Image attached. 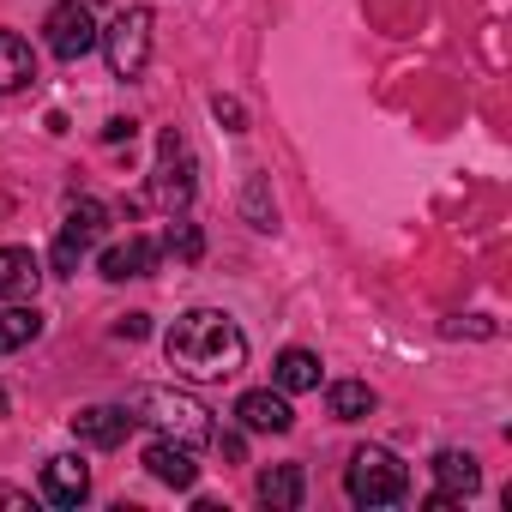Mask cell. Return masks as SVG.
Masks as SVG:
<instances>
[{"label": "cell", "instance_id": "ac0fdd59", "mask_svg": "<svg viewBox=\"0 0 512 512\" xmlns=\"http://www.w3.org/2000/svg\"><path fill=\"white\" fill-rule=\"evenodd\" d=\"M43 338V314L37 308H0V356H13V350H25V344H37Z\"/></svg>", "mask_w": 512, "mask_h": 512}, {"label": "cell", "instance_id": "cb8c5ba5", "mask_svg": "<svg viewBox=\"0 0 512 512\" xmlns=\"http://www.w3.org/2000/svg\"><path fill=\"white\" fill-rule=\"evenodd\" d=\"M103 145H133V121H127V115H115V121L103 127Z\"/></svg>", "mask_w": 512, "mask_h": 512}, {"label": "cell", "instance_id": "4fadbf2b", "mask_svg": "<svg viewBox=\"0 0 512 512\" xmlns=\"http://www.w3.org/2000/svg\"><path fill=\"white\" fill-rule=\"evenodd\" d=\"M151 272H157V241H151V235H127V241L103 247V278H109V284L151 278Z\"/></svg>", "mask_w": 512, "mask_h": 512}, {"label": "cell", "instance_id": "9c48e42d", "mask_svg": "<svg viewBox=\"0 0 512 512\" xmlns=\"http://www.w3.org/2000/svg\"><path fill=\"white\" fill-rule=\"evenodd\" d=\"M235 422H241L247 434H290V428H296L290 392H278V386H260V392H241V398H235Z\"/></svg>", "mask_w": 512, "mask_h": 512}, {"label": "cell", "instance_id": "603a6c76", "mask_svg": "<svg viewBox=\"0 0 512 512\" xmlns=\"http://www.w3.org/2000/svg\"><path fill=\"white\" fill-rule=\"evenodd\" d=\"M145 332H151V314H121V320H115V338H133V344H139Z\"/></svg>", "mask_w": 512, "mask_h": 512}, {"label": "cell", "instance_id": "6da1fadb", "mask_svg": "<svg viewBox=\"0 0 512 512\" xmlns=\"http://www.w3.org/2000/svg\"><path fill=\"white\" fill-rule=\"evenodd\" d=\"M163 356L181 380H235L247 368V338L223 308H187L169 326Z\"/></svg>", "mask_w": 512, "mask_h": 512}, {"label": "cell", "instance_id": "8fae6325", "mask_svg": "<svg viewBox=\"0 0 512 512\" xmlns=\"http://www.w3.org/2000/svg\"><path fill=\"white\" fill-rule=\"evenodd\" d=\"M145 470L163 482V488H175V494H187L193 482H199V464H193V446H181V440H151L145 446Z\"/></svg>", "mask_w": 512, "mask_h": 512}, {"label": "cell", "instance_id": "44dd1931", "mask_svg": "<svg viewBox=\"0 0 512 512\" xmlns=\"http://www.w3.org/2000/svg\"><path fill=\"white\" fill-rule=\"evenodd\" d=\"M241 211H247V223H253V229H278V205H272V187H266V175H247Z\"/></svg>", "mask_w": 512, "mask_h": 512}, {"label": "cell", "instance_id": "8992f818", "mask_svg": "<svg viewBox=\"0 0 512 512\" xmlns=\"http://www.w3.org/2000/svg\"><path fill=\"white\" fill-rule=\"evenodd\" d=\"M43 37H49V55L55 61H85L97 49V19H91V0H55L49 19H43Z\"/></svg>", "mask_w": 512, "mask_h": 512}, {"label": "cell", "instance_id": "d6986e66", "mask_svg": "<svg viewBox=\"0 0 512 512\" xmlns=\"http://www.w3.org/2000/svg\"><path fill=\"white\" fill-rule=\"evenodd\" d=\"M157 253H169V260H181V266H199V260H205V235H199V223H187V211H175Z\"/></svg>", "mask_w": 512, "mask_h": 512}, {"label": "cell", "instance_id": "7a4b0ae2", "mask_svg": "<svg viewBox=\"0 0 512 512\" xmlns=\"http://www.w3.org/2000/svg\"><path fill=\"white\" fill-rule=\"evenodd\" d=\"M127 410L133 422H151L163 440H181V446H211V410L193 398V392H175V386H133L127 392Z\"/></svg>", "mask_w": 512, "mask_h": 512}, {"label": "cell", "instance_id": "30bf717a", "mask_svg": "<svg viewBox=\"0 0 512 512\" xmlns=\"http://www.w3.org/2000/svg\"><path fill=\"white\" fill-rule=\"evenodd\" d=\"M73 434L85 440V446H121L127 434H133V410L127 404H85L79 416H73Z\"/></svg>", "mask_w": 512, "mask_h": 512}, {"label": "cell", "instance_id": "e0dca14e", "mask_svg": "<svg viewBox=\"0 0 512 512\" xmlns=\"http://www.w3.org/2000/svg\"><path fill=\"white\" fill-rule=\"evenodd\" d=\"M302 494H308L302 464H272V470H260V500H266L272 512H296Z\"/></svg>", "mask_w": 512, "mask_h": 512}, {"label": "cell", "instance_id": "d4e9b609", "mask_svg": "<svg viewBox=\"0 0 512 512\" xmlns=\"http://www.w3.org/2000/svg\"><path fill=\"white\" fill-rule=\"evenodd\" d=\"M0 416H7V386H0Z\"/></svg>", "mask_w": 512, "mask_h": 512}, {"label": "cell", "instance_id": "277c9868", "mask_svg": "<svg viewBox=\"0 0 512 512\" xmlns=\"http://www.w3.org/2000/svg\"><path fill=\"white\" fill-rule=\"evenodd\" d=\"M151 25H157L151 7H121V13L109 19V31H103L97 43H103L115 79H139V73H145V61H151Z\"/></svg>", "mask_w": 512, "mask_h": 512}, {"label": "cell", "instance_id": "9a60e30c", "mask_svg": "<svg viewBox=\"0 0 512 512\" xmlns=\"http://www.w3.org/2000/svg\"><path fill=\"white\" fill-rule=\"evenodd\" d=\"M272 386H278V392H320V356L302 350V344L278 350V362H272Z\"/></svg>", "mask_w": 512, "mask_h": 512}, {"label": "cell", "instance_id": "ffe728a7", "mask_svg": "<svg viewBox=\"0 0 512 512\" xmlns=\"http://www.w3.org/2000/svg\"><path fill=\"white\" fill-rule=\"evenodd\" d=\"M326 410H332L338 422H362V416L374 410V386H368V380H332V386H326Z\"/></svg>", "mask_w": 512, "mask_h": 512}, {"label": "cell", "instance_id": "7c38bea8", "mask_svg": "<svg viewBox=\"0 0 512 512\" xmlns=\"http://www.w3.org/2000/svg\"><path fill=\"white\" fill-rule=\"evenodd\" d=\"M85 494H91V464L79 452H61L43 464V500L49 506H79Z\"/></svg>", "mask_w": 512, "mask_h": 512}, {"label": "cell", "instance_id": "5b68a950", "mask_svg": "<svg viewBox=\"0 0 512 512\" xmlns=\"http://www.w3.org/2000/svg\"><path fill=\"white\" fill-rule=\"evenodd\" d=\"M193 193H199V169H193V157H187V139H181L175 127H163V139H157L151 199L175 217V211H187V205H193Z\"/></svg>", "mask_w": 512, "mask_h": 512}, {"label": "cell", "instance_id": "52a82bcc", "mask_svg": "<svg viewBox=\"0 0 512 512\" xmlns=\"http://www.w3.org/2000/svg\"><path fill=\"white\" fill-rule=\"evenodd\" d=\"M103 229H109V205L79 199V205L67 211L61 235H55V278H73V272H79V260H85V253L103 241Z\"/></svg>", "mask_w": 512, "mask_h": 512}, {"label": "cell", "instance_id": "ba28073f", "mask_svg": "<svg viewBox=\"0 0 512 512\" xmlns=\"http://www.w3.org/2000/svg\"><path fill=\"white\" fill-rule=\"evenodd\" d=\"M476 488H482V464H476L470 452H458V446H452V452H440V458H434V494H428L422 506H428V512H440V506L470 500Z\"/></svg>", "mask_w": 512, "mask_h": 512}, {"label": "cell", "instance_id": "3957f363", "mask_svg": "<svg viewBox=\"0 0 512 512\" xmlns=\"http://www.w3.org/2000/svg\"><path fill=\"white\" fill-rule=\"evenodd\" d=\"M344 494L356 506H398L410 494V470L386 446H356L350 464H344Z\"/></svg>", "mask_w": 512, "mask_h": 512}, {"label": "cell", "instance_id": "5bb4252c", "mask_svg": "<svg viewBox=\"0 0 512 512\" xmlns=\"http://www.w3.org/2000/svg\"><path fill=\"white\" fill-rule=\"evenodd\" d=\"M43 284V260L31 247H0V302H25Z\"/></svg>", "mask_w": 512, "mask_h": 512}, {"label": "cell", "instance_id": "2e32d148", "mask_svg": "<svg viewBox=\"0 0 512 512\" xmlns=\"http://www.w3.org/2000/svg\"><path fill=\"white\" fill-rule=\"evenodd\" d=\"M37 79V55L19 31H0V97H13Z\"/></svg>", "mask_w": 512, "mask_h": 512}, {"label": "cell", "instance_id": "7402d4cb", "mask_svg": "<svg viewBox=\"0 0 512 512\" xmlns=\"http://www.w3.org/2000/svg\"><path fill=\"white\" fill-rule=\"evenodd\" d=\"M211 115H217L229 133H247V109H241L235 97H211Z\"/></svg>", "mask_w": 512, "mask_h": 512}]
</instances>
